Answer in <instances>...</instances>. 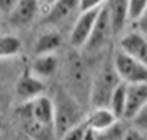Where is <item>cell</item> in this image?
I'll return each mask as SVG.
<instances>
[{
    "label": "cell",
    "mask_w": 147,
    "mask_h": 140,
    "mask_svg": "<svg viewBox=\"0 0 147 140\" xmlns=\"http://www.w3.org/2000/svg\"><path fill=\"white\" fill-rule=\"evenodd\" d=\"M66 91L73 96L80 105L83 100L90 101V95H91V84L93 79L90 78L88 68L85 64V61L81 59V56L78 52H71L68 59H66Z\"/></svg>",
    "instance_id": "1"
},
{
    "label": "cell",
    "mask_w": 147,
    "mask_h": 140,
    "mask_svg": "<svg viewBox=\"0 0 147 140\" xmlns=\"http://www.w3.org/2000/svg\"><path fill=\"white\" fill-rule=\"evenodd\" d=\"M53 101H54V127L59 140L66 132H69L85 120L81 116V105L66 90H59L54 95Z\"/></svg>",
    "instance_id": "2"
},
{
    "label": "cell",
    "mask_w": 147,
    "mask_h": 140,
    "mask_svg": "<svg viewBox=\"0 0 147 140\" xmlns=\"http://www.w3.org/2000/svg\"><path fill=\"white\" fill-rule=\"evenodd\" d=\"M122 83L118 78L117 71L113 68V63L105 64L100 73L95 76L93 84H91V95H90V105L91 108H100V106H108L110 98L113 91Z\"/></svg>",
    "instance_id": "3"
},
{
    "label": "cell",
    "mask_w": 147,
    "mask_h": 140,
    "mask_svg": "<svg viewBox=\"0 0 147 140\" xmlns=\"http://www.w3.org/2000/svg\"><path fill=\"white\" fill-rule=\"evenodd\" d=\"M113 68L117 71L118 78L123 84H140L147 83V66L139 63L137 59L125 54L123 51L115 49L113 57H112Z\"/></svg>",
    "instance_id": "4"
},
{
    "label": "cell",
    "mask_w": 147,
    "mask_h": 140,
    "mask_svg": "<svg viewBox=\"0 0 147 140\" xmlns=\"http://www.w3.org/2000/svg\"><path fill=\"white\" fill-rule=\"evenodd\" d=\"M20 120L22 123H41V125L54 127V101L49 96H41L29 103H22L20 106ZM56 128V127H54Z\"/></svg>",
    "instance_id": "5"
},
{
    "label": "cell",
    "mask_w": 147,
    "mask_h": 140,
    "mask_svg": "<svg viewBox=\"0 0 147 140\" xmlns=\"http://www.w3.org/2000/svg\"><path fill=\"white\" fill-rule=\"evenodd\" d=\"M103 5L100 9H96V10L80 14V17L76 19L73 29H71V34H69V42H71L73 47H76V49L86 47L90 37H91V34L95 30V24L98 20V15H100V10L103 9Z\"/></svg>",
    "instance_id": "6"
},
{
    "label": "cell",
    "mask_w": 147,
    "mask_h": 140,
    "mask_svg": "<svg viewBox=\"0 0 147 140\" xmlns=\"http://www.w3.org/2000/svg\"><path fill=\"white\" fill-rule=\"evenodd\" d=\"M112 37H113V30H112V24H110L108 7H107V2H105L103 9L100 10L98 20L95 24V30H93L88 44H86V49L88 51H100L102 47H105L108 44V41Z\"/></svg>",
    "instance_id": "7"
},
{
    "label": "cell",
    "mask_w": 147,
    "mask_h": 140,
    "mask_svg": "<svg viewBox=\"0 0 147 140\" xmlns=\"http://www.w3.org/2000/svg\"><path fill=\"white\" fill-rule=\"evenodd\" d=\"M44 91H46L44 81L36 78L30 71H26L15 83V95L20 98L22 103H29L32 100L44 96Z\"/></svg>",
    "instance_id": "8"
},
{
    "label": "cell",
    "mask_w": 147,
    "mask_h": 140,
    "mask_svg": "<svg viewBox=\"0 0 147 140\" xmlns=\"http://www.w3.org/2000/svg\"><path fill=\"white\" fill-rule=\"evenodd\" d=\"M118 49L147 66V41L137 32L129 30L118 39Z\"/></svg>",
    "instance_id": "9"
},
{
    "label": "cell",
    "mask_w": 147,
    "mask_h": 140,
    "mask_svg": "<svg viewBox=\"0 0 147 140\" xmlns=\"http://www.w3.org/2000/svg\"><path fill=\"white\" fill-rule=\"evenodd\" d=\"M147 105V83L127 84V110L123 120H132Z\"/></svg>",
    "instance_id": "10"
},
{
    "label": "cell",
    "mask_w": 147,
    "mask_h": 140,
    "mask_svg": "<svg viewBox=\"0 0 147 140\" xmlns=\"http://www.w3.org/2000/svg\"><path fill=\"white\" fill-rule=\"evenodd\" d=\"M85 122H86L88 128H91V130L105 132V130L112 128L115 123L122 122V120H118L115 116V113L112 112L108 106H100V108H91V112L86 115Z\"/></svg>",
    "instance_id": "11"
},
{
    "label": "cell",
    "mask_w": 147,
    "mask_h": 140,
    "mask_svg": "<svg viewBox=\"0 0 147 140\" xmlns=\"http://www.w3.org/2000/svg\"><path fill=\"white\" fill-rule=\"evenodd\" d=\"M127 3H129V2H107L112 30H113V36L118 37V39L125 34V27L129 26Z\"/></svg>",
    "instance_id": "12"
},
{
    "label": "cell",
    "mask_w": 147,
    "mask_h": 140,
    "mask_svg": "<svg viewBox=\"0 0 147 140\" xmlns=\"http://www.w3.org/2000/svg\"><path fill=\"white\" fill-rule=\"evenodd\" d=\"M59 68V59L56 54H47V56H36L34 61L30 63L29 71L39 78L41 81H46L49 79Z\"/></svg>",
    "instance_id": "13"
},
{
    "label": "cell",
    "mask_w": 147,
    "mask_h": 140,
    "mask_svg": "<svg viewBox=\"0 0 147 140\" xmlns=\"http://www.w3.org/2000/svg\"><path fill=\"white\" fill-rule=\"evenodd\" d=\"M61 46V34L56 30H46L42 32L34 44V54L36 56H47L56 54V51Z\"/></svg>",
    "instance_id": "14"
},
{
    "label": "cell",
    "mask_w": 147,
    "mask_h": 140,
    "mask_svg": "<svg viewBox=\"0 0 147 140\" xmlns=\"http://www.w3.org/2000/svg\"><path fill=\"white\" fill-rule=\"evenodd\" d=\"M39 12V3L32 2V0H26V2H17L14 12L10 14V20L17 24V26H26L36 17V14Z\"/></svg>",
    "instance_id": "15"
},
{
    "label": "cell",
    "mask_w": 147,
    "mask_h": 140,
    "mask_svg": "<svg viewBox=\"0 0 147 140\" xmlns=\"http://www.w3.org/2000/svg\"><path fill=\"white\" fill-rule=\"evenodd\" d=\"M108 108L115 113L118 120H123L125 118V110H127V84L120 83L118 88L113 91L110 103H108Z\"/></svg>",
    "instance_id": "16"
},
{
    "label": "cell",
    "mask_w": 147,
    "mask_h": 140,
    "mask_svg": "<svg viewBox=\"0 0 147 140\" xmlns=\"http://www.w3.org/2000/svg\"><path fill=\"white\" fill-rule=\"evenodd\" d=\"M22 42L17 36L12 34H2L0 36V59H9L20 52Z\"/></svg>",
    "instance_id": "17"
},
{
    "label": "cell",
    "mask_w": 147,
    "mask_h": 140,
    "mask_svg": "<svg viewBox=\"0 0 147 140\" xmlns=\"http://www.w3.org/2000/svg\"><path fill=\"white\" fill-rule=\"evenodd\" d=\"M73 9H78V2L64 0V2H53V9L47 15L49 20H61L69 14Z\"/></svg>",
    "instance_id": "18"
},
{
    "label": "cell",
    "mask_w": 147,
    "mask_h": 140,
    "mask_svg": "<svg viewBox=\"0 0 147 140\" xmlns=\"http://www.w3.org/2000/svg\"><path fill=\"white\" fill-rule=\"evenodd\" d=\"M147 12V0H130L127 3V15H129V24L137 26L139 20Z\"/></svg>",
    "instance_id": "19"
},
{
    "label": "cell",
    "mask_w": 147,
    "mask_h": 140,
    "mask_svg": "<svg viewBox=\"0 0 147 140\" xmlns=\"http://www.w3.org/2000/svg\"><path fill=\"white\" fill-rule=\"evenodd\" d=\"M127 128L129 127L123 125V122H118L112 128L102 132V140H123V135H125Z\"/></svg>",
    "instance_id": "20"
},
{
    "label": "cell",
    "mask_w": 147,
    "mask_h": 140,
    "mask_svg": "<svg viewBox=\"0 0 147 140\" xmlns=\"http://www.w3.org/2000/svg\"><path fill=\"white\" fill-rule=\"evenodd\" d=\"M86 132H88V125H86V122H81L80 125H76L74 128H71L69 132H66L59 140H85Z\"/></svg>",
    "instance_id": "21"
},
{
    "label": "cell",
    "mask_w": 147,
    "mask_h": 140,
    "mask_svg": "<svg viewBox=\"0 0 147 140\" xmlns=\"http://www.w3.org/2000/svg\"><path fill=\"white\" fill-rule=\"evenodd\" d=\"M130 123H132L130 127L137 128V130H140L142 133H146L147 135V105L137 113L135 116H134L132 120H130Z\"/></svg>",
    "instance_id": "22"
},
{
    "label": "cell",
    "mask_w": 147,
    "mask_h": 140,
    "mask_svg": "<svg viewBox=\"0 0 147 140\" xmlns=\"http://www.w3.org/2000/svg\"><path fill=\"white\" fill-rule=\"evenodd\" d=\"M105 2H100V0H81V2H78V10H80V14H83V12H91V10H96V9H100Z\"/></svg>",
    "instance_id": "23"
},
{
    "label": "cell",
    "mask_w": 147,
    "mask_h": 140,
    "mask_svg": "<svg viewBox=\"0 0 147 140\" xmlns=\"http://www.w3.org/2000/svg\"><path fill=\"white\" fill-rule=\"evenodd\" d=\"M123 140H147V135L142 133L140 130L134 128V127H129L125 135H123Z\"/></svg>",
    "instance_id": "24"
},
{
    "label": "cell",
    "mask_w": 147,
    "mask_h": 140,
    "mask_svg": "<svg viewBox=\"0 0 147 140\" xmlns=\"http://www.w3.org/2000/svg\"><path fill=\"white\" fill-rule=\"evenodd\" d=\"M17 2L15 0H0V15H7L10 17V14L14 12Z\"/></svg>",
    "instance_id": "25"
},
{
    "label": "cell",
    "mask_w": 147,
    "mask_h": 140,
    "mask_svg": "<svg viewBox=\"0 0 147 140\" xmlns=\"http://www.w3.org/2000/svg\"><path fill=\"white\" fill-rule=\"evenodd\" d=\"M135 30H137V32H139V34L147 41V12H146V15L139 20V24L135 26Z\"/></svg>",
    "instance_id": "26"
},
{
    "label": "cell",
    "mask_w": 147,
    "mask_h": 140,
    "mask_svg": "<svg viewBox=\"0 0 147 140\" xmlns=\"http://www.w3.org/2000/svg\"><path fill=\"white\" fill-rule=\"evenodd\" d=\"M85 140H102V132H96V130H91V128H88Z\"/></svg>",
    "instance_id": "27"
},
{
    "label": "cell",
    "mask_w": 147,
    "mask_h": 140,
    "mask_svg": "<svg viewBox=\"0 0 147 140\" xmlns=\"http://www.w3.org/2000/svg\"><path fill=\"white\" fill-rule=\"evenodd\" d=\"M0 128H2V122H0Z\"/></svg>",
    "instance_id": "28"
},
{
    "label": "cell",
    "mask_w": 147,
    "mask_h": 140,
    "mask_svg": "<svg viewBox=\"0 0 147 140\" xmlns=\"http://www.w3.org/2000/svg\"><path fill=\"white\" fill-rule=\"evenodd\" d=\"M0 17H2V15H0Z\"/></svg>",
    "instance_id": "29"
}]
</instances>
